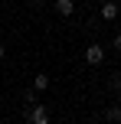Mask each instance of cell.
Wrapping results in <instances>:
<instances>
[{"label":"cell","instance_id":"6da1fadb","mask_svg":"<svg viewBox=\"0 0 121 124\" xmlns=\"http://www.w3.org/2000/svg\"><path fill=\"white\" fill-rule=\"evenodd\" d=\"M85 62H89V65H102L105 62V46H98V43L85 46Z\"/></svg>","mask_w":121,"mask_h":124},{"label":"cell","instance_id":"7a4b0ae2","mask_svg":"<svg viewBox=\"0 0 121 124\" xmlns=\"http://www.w3.org/2000/svg\"><path fill=\"white\" fill-rule=\"evenodd\" d=\"M26 121L30 124H49V111L43 105H33V108H26Z\"/></svg>","mask_w":121,"mask_h":124},{"label":"cell","instance_id":"3957f363","mask_svg":"<svg viewBox=\"0 0 121 124\" xmlns=\"http://www.w3.org/2000/svg\"><path fill=\"white\" fill-rule=\"evenodd\" d=\"M56 13L59 16H72L75 13V0H56Z\"/></svg>","mask_w":121,"mask_h":124},{"label":"cell","instance_id":"277c9868","mask_svg":"<svg viewBox=\"0 0 121 124\" xmlns=\"http://www.w3.org/2000/svg\"><path fill=\"white\" fill-rule=\"evenodd\" d=\"M121 16V10H118V3L115 0H108V3L102 7V20H118Z\"/></svg>","mask_w":121,"mask_h":124},{"label":"cell","instance_id":"5b68a950","mask_svg":"<svg viewBox=\"0 0 121 124\" xmlns=\"http://www.w3.org/2000/svg\"><path fill=\"white\" fill-rule=\"evenodd\" d=\"M46 88H49V75H46V72H39L36 78H33V92H46Z\"/></svg>","mask_w":121,"mask_h":124},{"label":"cell","instance_id":"8992f818","mask_svg":"<svg viewBox=\"0 0 121 124\" xmlns=\"http://www.w3.org/2000/svg\"><path fill=\"white\" fill-rule=\"evenodd\" d=\"M105 118H108L111 124H121V105H111L108 111H105Z\"/></svg>","mask_w":121,"mask_h":124},{"label":"cell","instance_id":"52a82bcc","mask_svg":"<svg viewBox=\"0 0 121 124\" xmlns=\"http://www.w3.org/2000/svg\"><path fill=\"white\" fill-rule=\"evenodd\" d=\"M23 101H26V108L39 105V98H36V92H33V88H26V92H23Z\"/></svg>","mask_w":121,"mask_h":124},{"label":"cell","instance_id":"ba28073f","mask_svg":"<svg viewBox=\"0 0 121 124\" xmlns=\"http://www.w3.org/2000/svg\"><path fill=\"white\" fill-rule=\"evenodd\" d=\"M111 46H115V49L121 52V33H118V36H115V39H111Z\"/></svg>","mask_w":121,"mask_h":124},{"label":"cell","instance_id":"9c48e42d","mask_svg":"<svg viewBox=\"0 0 121 124\" xmlns=\"http://www.w3.org/2000/svg\"><path fill=\"white\" fill-rule=\"evenodd\" d=\"M111 88H121V75H115V78H111Z\"/></svg>","mask_w":121,"mask_h":124},{"label":"cell","instance_id":"30bf717a","mask_svg":"<svg viewBox=\"0 0 121 124\" xmlns=\"http://www.w3.org/2000/svg\"><path fill=\"white\" fill-rule=\"evenodd\" d=\"M3 56H7V46H0V59H3Z\"/></svg>","mask_w":121,"mask_h":124},{"label":"cell","instance_id":"8fae6325","mask_svg":"<svg viewBox=\"0 0 121 124\" xmlns=\"http://www.w3.org/2000/svg\"><path fill=\"white\" fill-rule=\"evenodd\" d=\"M115 3H118V0H115Z\"/></svg>","mask_w":121,"mask_h":124}]
</instances>
